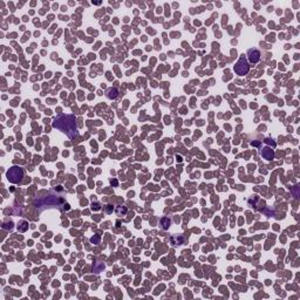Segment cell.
<instances>
[{"label": "cell", "mask_w": 300, "mask_h": 300, "mask_svg": "<svg viewBox=\"0 0 300 300\" xmlns=\"http://www.w3.org/2000/svg\"><path fill=\"white\" fill-rule=\"evenodd\" d=\"M116 211H117V215H118V216H121V212H122V215H126V214H127V208H126V206H122V208L118 206Z\"/></svg>", "instance_id": "obj_7"}, {"label": "cell", "mask_w": 300, "mask_h": 300, "mask_svg": "<svg viewBox=\"0 0 300 300\" xmlns=\"http://www.w3.org/2000/svg\"><path fill=\"white\" fill-rule=\"evenodd\" d=\"M260 56H262L260 52L258 50H256V48L249 50L248 54H246V58H248L249 62H251V64H258L260 61Z\"/></svg>", "instance_id": "obj_3"}, {"label": "cell", "mask_w": 300, "mask_h": 300, "mask_svg": "<svg viewBox=\"0 0 300 300\" xmlns=\"http://www.w3.org/2000/svg\"><path fill=\"white\" fill-rule=\"evenodd\" d=\"M161 223H162V225H163L162 228H163L164 230H167L168 228L170 226V219H169V218H167V217H164V218H163V219L161 220Z\"/></svg>", "instance_id": "obj_6"}, {"label": "cell", "mask_w": 300, "mask_h": 300, "mask_svg": "<svg viewBox=\"0 0 300 300\" xmlns=\"http://www.w3.org/2000/svg\"><path fill=\"white\" fill-rule=\"evenodd\" d=\"M262 156L265 158V160H273L274 158V151L273 150L271 149V148H268V147H266V148H264V149L262 150Z\"/></svg>", "instance_id": "obj_4"}, {"label": "cell", "mask_w": 300, "mask_h": 300, "mask_svg": "<svg viewBox=\"0 0 300 300\" xmlns=\"http://www.w3.org/2000/svg\"><path fill=\"white\" fill-rule=\"evenodd\" d=\"M249 70H250V64L248 62L246 58L244 55H242L239 58V60L237 61V64L234 65V72L237 75L243 76V75H246L249 73Z\"/></svg>", "instance_id": "obj_2"}, {"label": "cell", "mask_w": 300, "mask_h": 300, "mask_svg": "<svg viewBox=\"0 0 300 300\" xmlns=\"http://www.w3.org/2000/svg\"><path fill=\"white\" fill-rule=\"evenodd\" d=\"M7 178L11 183L17 184L22 181L24 178V170L20 167H12L7 171Z\"/></svg>", "instance_id": "obj_1"}, {"label": "cell", "mask_w": 300, "mask_h": 300, "mask_svg": "<svg viewBox=\"0 0 300 300\" xmlns=\"http://www.w3.org/2000/svg\"><path fill=\"white\" fill-rule=\"evenodd\" d=\"M107 96L109 98V99H115L117 96V89H113V88H110V89H108V92H107Z\"/></svg>", "instance_id": "obj_5"}, {"label": "cell", "mask_w": 300, "mask_h": 300, "mask_svg": "<svg viewBox=\"0 0 300 300\" xmlns=\"http://www.w3.org/2000/svg\"><path fill=\"white\" fill-rule=\"evenodd\" d=\"M99 239H100V238H99V236H98L95 239H94V238H92V242H93V243H98V242H99Z\"/></svg>", "instance_id": "obj_8"}]
</instances>
